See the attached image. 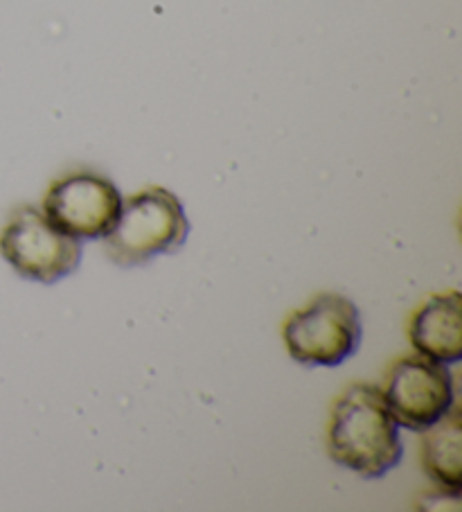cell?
<instances>
[{"instance_id": "cell-1", "label": "cell", "mask_w": 462, "mask_h": 512, "mask_svg": "<svg viewBox=\"0 0 462 512\" xmlns=\"http://www.w3.org/2000/svg\"><path fill=\"white\" fill-rule=\"evenodd\" d=\"M327 449L334 463L363 479H381L402 461L399 425L377 386L357 384L334 406Z\"/></svg>"}, {"instance_id": "cell-2", "label": "cell", "mask_w": 462, "mask_h": 512, "mask_svg": "<svg viewBox=\"0 0 462 512\" xmlns=\"http://www.w3.org/2000/svg\"><path fill=\"white\" fill-rule=\"evenodd\" d=\"M188 235L190 219L179 197L154 185L122 201L118 222L104 237V249L113 264L131 269L158 255L176 253Z\"/></svg>"}, {"instance_id": "cell-3", "label": "cell", "mask_w": 462, "mask_h": 512, "mask_svg": "<svg viewBox=\"0 0 462 512\" xmlns=\"http://www.w3.org/2000/svg\"><path fill=\"white\" fill-rule=\"evenodd\" d=\"M361 339L363 325L357 305L332 291L316 296L284 325L289 355L302 366H341L357 355Z\"/></svg>"}, {"instance_id": "cell-4", "label": "cell", "mask_w": 462, "mask_h": 512, "mask_svg": "<svg viewBox=\"0 0 462 512\" xmlns=\"http://www.w3.org/2000/svg\"><path fill=\"white\" fill-rule=\"evenodd\" d=\"M0 253L25 280L55 285L75 273L82 244L61 233L37 208H19L0 233Z\"/></svg>"}, {"instance_id": "cell-5", "label": "cell", "mask_w": 462, "mask_h": 512, "mask_svg": "<svg viewBox=\"0 0 462 512\" xmlns=\"http://www.w3.org/2000/svg\"><path fill=\"white\" fill-rule=\"evenodd\" d=\"M122 210V194L111 179L93 172L68 174L52 183L43 201L48 222L75 240H100L111 233Z\"/></svg>"}, {"instance_id": "cell-6", "label": "cell", "mask_w": 462, "mask_h": 512, "mask_svg": "<svg viewBox=\"0 0 462 512\" xmlns=\"http://www.w3.org/2000/svg\"><path fill=\"white\" fill-rule=\"evenodd\" d=\"M384 400L399 427L424 434L453 406V377L447 364L429 357L399 359L390 370Z\"/></svg>"}, {"instance_id": "cell-7", "label": "cell", "mask_w": 462, "mask_h": 512, "mask_svg": "<svg viewBox=\"0 0 462 512\" xmlns=\"http://www.w3.org/2000/svg\"><path fill=\"white\" fill-rule=\"evenodd\" d=\"M411 343L420 355L458 364L462 357V325H460V294L433 296L415 312L411 321Z\"/></svg>"}, {"instance_id": "cell-8", "label": "cell", "mask_w": 462, "mask_h": 512, "mask_svg": "<svg viewBox=\"0 0 462 512\" xmlns=\"http://www.w3.org/2000/svg\"><path fill=\"white\" fill-rule=\"evenodd\" d=\"M426 438L422 443V463L429 479L440 485L442 492L460 497L462 476H460V445H462V427L460 411L451 406V411L431 429L424 431Z\"/></svg>"}]
</instances>
